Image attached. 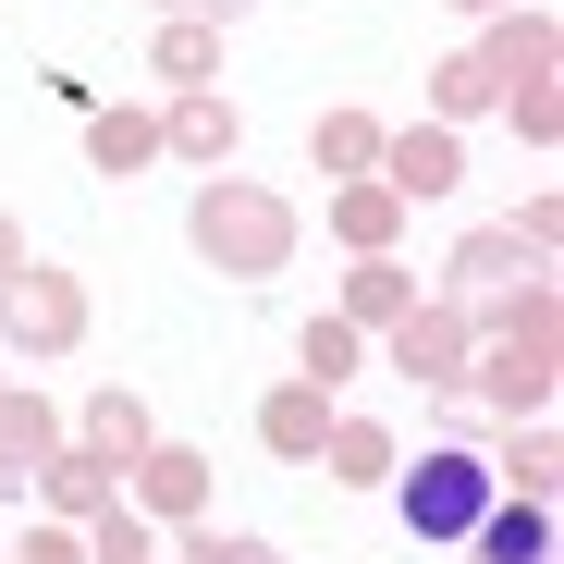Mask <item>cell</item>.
Masks as SVG:
<instances>
[{
	"label": "cell",
	"mask_w": 564,
	"mask_h": 564,
	"mask_svg": "<svg viewBox=\"0 0 564 564\" xmlns=\"http://www.w3.org/2000/svg\"><path fill=\"white\" fill-rule=\"evenodd\" d=\"M491 516V466H466V454H430L417 479H405V528L417 540H466Z\"/></svg>",
	"instance_id": "cell-1"
},
{
	"label": "cell",
	"mask_w": 564,
	"mask_h": 564,
	"mask_svg": "<svg viewBox=\"0 0 564 564\" xmlns=\"http://www.w3.org/2000/svg\"><path fill=\"white\" fill-rule=\"evenodd\" d=\"M466 540H479L491 564H552V516H540V503H491Z\"/></svg>",
	"instance_id": "cell-2"
}]
</instances>
